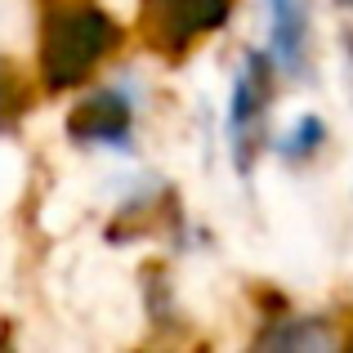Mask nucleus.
I'll return each mask as SVG.
<instances>
[{
	"label": "nucleus",
	"mask_w": 353,
	"mask_h": 353,
	"mask_svg": "<svg viewBox=\"0 0 353 353\" xmlns=\"http://www.w3.org/2000/svg\"><path fill=\"white\" fill-rule=\"evenodd\" d=\"M233 14V0H157V32L170 50H183L188 41L215 32Z\"/></svg>",
	"instance_id": "obj_4"
},
{
	"label": "nucleus",
	"mask_w": 353,
	"mask_h": 353,
	"mask_svg": "<svg viewBox=\"0 0 353 353\" xmlns=\"http://www.w3.org/2000/svg\"><path fill=\"white\" fill-rule=\"evenodd\" d=\"M322 139H327V125H322L318 117H300L295 130L277 143V152H282L286 161H304V157H313L322 148Z\"/></svg>",
	"instance_id": "obj_7"
},
{
	"label": "nucleus",
	"mask_w": 353,
	"mask_h": 353,
	"mask_svg": "<svg viewBox=\"0 0 353 353\" xmlns=\"http://www.w3.org/2000/svg\"><path fill=\"white\" fill-rule=\"evenodd\" d=\"M273 14V54L286 72H300L304 63V41H309V14L304 0H264Z\"/></svg>",
	"instance_id": "obj_5"
},
{
	"label": "nucleus",
	"mask_w": 353,
	"mask_h": 353,
	"mask_svg": "<svg viewBox=\"0 0 353 353\" xmlns=\"http://www.w3.org/2000/svg\"><path fill=\"white\" fill-rule=\"evenodd\" d=\"M268 59L264 54H246L237 85H233V108H228V134H233V157L241 170H250V152H255V134L268 108Z\"/></svg>",
	"instance_id": "obj_2"
},
{
	"label": "nucleus",
	"mask_w": 353,
	"mask_h": 353,
	"mask_svg": "<svg viewBox=\"0 0 353 353\" xmlns=\"http://www.w3.org/2000/svg\"><path fill=\"white\" fill-rule=\"evenodd\" d=\"M259 345H273V349H327L331 331L309 327V322H282V327H268L264 336H259Z\"/></svg>",
	"instance_id": "obj_6"
},
{
	"label": "nucleus",
	"mask_w": 353,
	"mask_h": 353,
	"mask_svg": "<svg viewBox=\"0 0 353 353\" xmlns=\"http://www.w3.org/2000/svg\"><path fill=\"white\" fill-rule=\"evenodd\" d=\"M117 23L103 9H63L45 27V50H41V72L50 90H72L94 72V63L112 50Z\"/></svg>",
	"instance_id": "obj_1"
},
{
	"label": "nucleus",
	"mask_w": 353,
	"mask_h": 353,
	"mask_svg": "<svg viewBox=\"0 0 353 353\" xmlns=\"http://www.w3.org/2000/svg\"><path fill=\"white\" fill-rule=\"evenodd\" d=\"M130 130H134V112H130L125 94L117 90H103V94L85 99L77 112L68 117V134L81 139V143H108V148H125Z\"/></svg>",
	"instance_id": "obj_3"
}]
</instances>
